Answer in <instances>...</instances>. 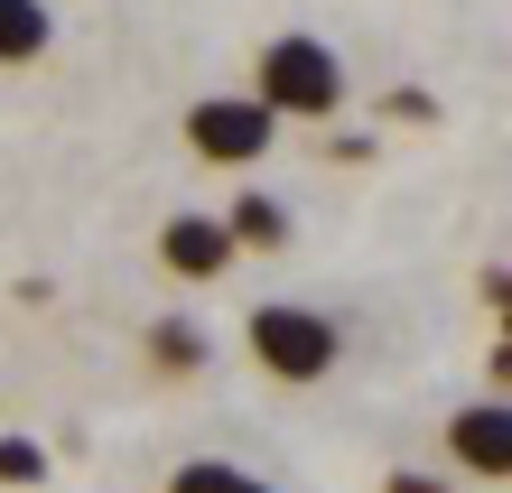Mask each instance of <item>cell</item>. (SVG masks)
I'll use <instances>...</instances> for the list:
<instances>
[{"instance_id": "obj_8", "label": "cell", "mask_w": 512, "mask_h": 493, "mask_svg": "<svg viewBox=\"0 0 512 493\" xmlns=\"http://www.w3.org/2000/svg\"><path fill=\"white\" fill-rule=\"evenodd\" d=\"M224 233H233V242H252V252H270V242H289V214L270 205V196H233Z\"/></svg>"}, {"instance_id": "obj_2", "label": "cell", "mask_w": 512, "mask_h": 493, "mask_svg": "<svg viewBox=\"0 0 512 493\" xmlns=\"http://www.w3.org/2000/svg\"><path fill=\"white\" fill-rule=\"evenodd\" d=\"M261 103L270 112H298V121H326L345 103V66L326 38H270L261 47Z\"/></svg>"}, {"instance_id": "obj_6", "label": "cell", "mask_w": 512, "mask_h": 493, "mask_svg": "<svg viewBox=\"0 0 512 493\" xmlns=\"http://www.w3.org/2000/svg\"><path fill=\"white\" fill-rule=\"evenodd\" d=\"M47 38H56V19L38 0H0V66H38Z\"/></svg>"}, {"instance_id": "obj_7", "label": "cell", "mask_w": 512, "mask_h": 493, "mask_svg": "<svg viewBox=\"0 0 512 493\" xmlns=\"http://www.w3.org/2000/svg\"><path fill=\"white\" fill-rule=\"evenodd\" d=\"M168 493H270L252 466H224V456H187V466L168 475Z\"/></svg>"}, {"instance_id": "obj_9", "label": "cell", "mask_w": 512, "mask_h": 493, "mask_svg": "<svg viewBox=\"0 0 512 493\" xmlns=\"http://www.w3.org/2000/svg\"><path fill=\"white\" fill-rule=\"evenodd\" d=\"M149 354H159L168 373H196V363H205V335L187 317H159V326H149Z\"/></svg>"}, {"instance_id": "obj_4", "label": "cell", "mask_w": 512, "mask_h": 493, "mask_svg": "<svg viewBox=\"0 0 512 493\" xmlns=\"http://www.w3.org/2000/svg\"><path fill=\"white\" fill-rule=\"evenodd\" d=\"M159 261L177 270V280H224V270H233V233L215 224V214H168Z\"/></svg>"}, {"instance_id": "obj_3", "label": "cell", "mask_w": 512, "mask_h": 493, "mask_svg": "<svg viewBox=\"0 0 512 493\" xmlns=\"http://www.w3.org/2000/svg\"><path fill=\"white\" fill-rule=\"evenodd\" d=\"M270 131H280V112H270L261 94H205L187 112V140H196V159H215V168H252Z\"/></svg>"}, {"instance_id": "obj_1", "label": "cell", "mask_w": 512, "mask_h": 493, "mask_svg": "<svg viewBox=\"0 0 512 493\" xmlns=\"http://www.w3.org/2000/svg\"><path fill=\"white\" fill-rule=\"evenodd\" d=\"M252 354H261V373H280V382H326L336 373V354H345V335L336 317H317V307H289V298H270L252 307Z\"/></svg>"}, {"instance_id": "obj_10", "label": "cell", "mask_w": 512, "mask_h": 493, "mask_svg": "<svg viewBox=\"0 0 512 493\" xmlns=\"http://www.w3.org/2000/svg\"><path fill=\"white\" fill-rule=\"evenodd\" d=\"M0 484H47V447L38 438H0Z\"/></svg>"}, {"instance_id": "obj_5", "label": "cell", "mask_w": 512, "mask_h": 493, "mask_svg": "<svg viewBox=\"0 0 512 493\" xmlns=\"http://www.w3.org/2000/svg\"><path fill=\"white\" fill-rule=\"evenodd\" d=\"M447 447H457V466H475L485 484L512 475V410H503V400H475V410H457Z\"/></svg>"}]
</instances>
